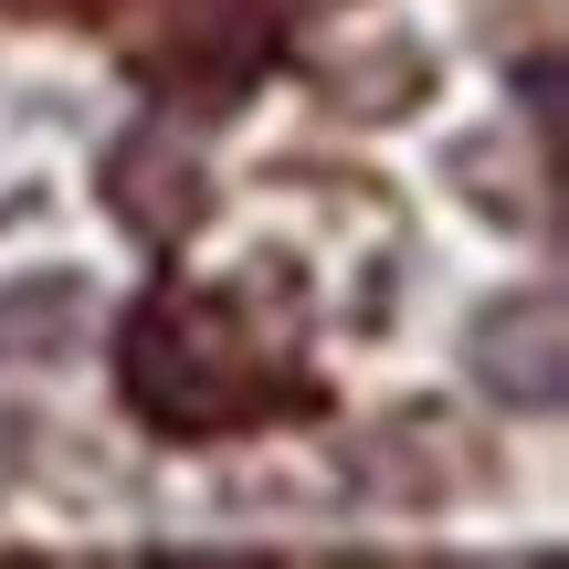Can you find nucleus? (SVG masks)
Here are the masks:
<instances>
[{"mask_svg":"<svg viewBox=\"0 0 569 569\" xmlns=\"http://www.w3.org/2000/svg\"><path fill=\"white\" fill-rule=\"evenodd\" d=\"M127 390L169 432H232V422H284L317 390L296 380V338H264L253 306L232 296H148L127 327Z\"/></svg>","mask_w":569,"mask_h":569,"instance_id":"1","label":"nucleus"}]
</instances>
